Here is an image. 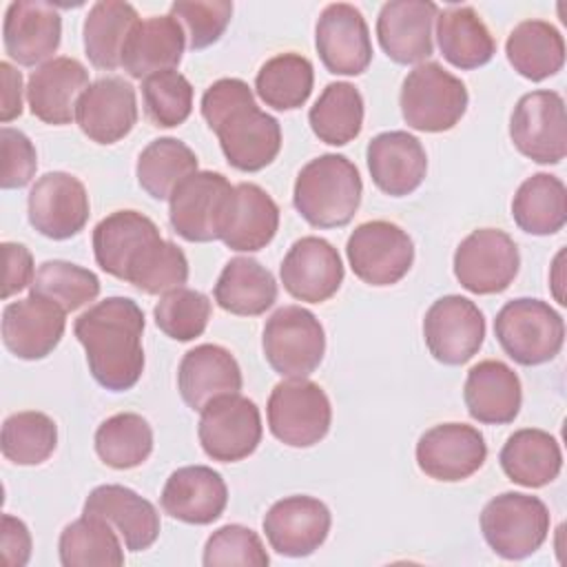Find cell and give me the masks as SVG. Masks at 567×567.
Segmentation results:
<instances>
[{
    "mask_svg": "<svg viewBox=\"0 0 567 567\" xmlns=\"http://www.w3.org/2000/svg\"><path fill=\"white\" fill-rule=\"evenodd\" d=\"M73 332L86 352L89 372L111 390H131L144 372V312L128 297H106L82 312Z\"/></svg>",
    "mask_w": 567,
    "mask_h": 567,
    "instance_id": "1",
    "label": "cell"
},
{
    "mask_svg": "<svg viewBox=\"0 0 567 567\" xmlns=\"http://www.w3.org/2000/svg\"><path fill=\"white\" fill-rule=\"evenodd\" d=\"M202 115L237 171L257 173L281 151L279 122L257 106L252 89L239 78L213 82L202 95Z\"/></svg>",
    "mask_w": 567,
    "mask_h": 567,
    "instance_id": "2",
    "label": "cell"
},
{
    "mask_svg": "<svg viewBox=\"0 0 567 567\" xmlns=\"http://www.w3.org/2000/svg\"><path fill=\"white\" fill-rule=\"evenodd\" d=\"M363 195L359 168L339 153L310 159L295 179L292 204L315 228H339L352 221Z\"/></svg>",
    "mask_w": 567,
    "mask_h": 567,
    "instance_id": "3",
    "label": "cell"
},
{
    "mask_svg": "<svg viewBox=\"0 0 567 567\" xmlns=\"http://www.w3.org/2000/svg\"><path fill=\"white\" fill-rule=\"evenodd\" d=\"M494 334L509 359L540 365L563 350L565 321L547 301L518 297L496 312Z\"/></svg>",
    "mask_w": 567,
    "mask_h": 567,
    "instance_id": "4",
    "label": "cell"
},
{
    "mask_svg": "<svg viewBox=\"0 0 567 567\" xmlns=\"http://www.w3.org/2000/svg\"><path fill=\"white\" fill-rule=\"evenodd\" d=\"M465 84L439 62L416 64L401 84V115L405 124L423 133L454 128L467 111Z\"/></svg>",
    "mask_w": 567,
    "mask_h": 567,
    "instance_id": "5",
    "label": "cell"
},
{
    "mask_svg": "<svg viewBox=\"0 0 567 567\" xmlns=\"http://www.w3.org/2000/svg\"><path fill=\"white\" fill-rule=\"evenodd\" d=\"M551 516L547 505L532 494L503 492L481 512L485 543L505 560H523L547 540Z\"/></svg>",
    "mask_w": 567,
    "mask_h": 567,
    "instance_id": "6",
    "label": "cell"
},
{
    "mask_svg": "<svg viewBox=\"0 0 567 567\" xmlns=\"http://www.w3.org/2000/svg\"><path fill=\"white\" fill-rule=\"evenodd\" d=\"M261 348L268 365L279 377L303 379L323 361L326 332L310 310L301 306H284L268 317Z\"/></svg>",
    "mask_w": 567,
    "mask_h": 567,
    "instance_id": "7",
    "label": "cell"
},
{
    "mask_svg": "<svg viewBox=\"0 0 567 567\" xmlns=\"http://www.w3.org/2000/svg\"><path fill=\"white\" fill-rule=\"evenodd\" d=\"M268 427L290 447H312L330 430L332 405L323 388L308 377L279 381L266 405Z\"/></svg>",
    "mask_w": 567,
    "mask_h": 567,
    "instance_id": "8",
    "label": "cell"
},
{
    "mask_svg": "<svg viewBox=\"0 0 567 567\" xmlns=\"http://www.w3.org/2000/svg\"><path fill=\"white\" fill-rule=\"evenodd\" d=\"M352 272L370 286L399 284L414 261L412 237L396 224L372 219L359 224L346 244Z\"/></svg>",
    "mask_w": 567,
    "mask_h": 567,
    "instance_id": "9",
    "label": "cell"
},
{
    "mask_svg": "<svg viewBox=\"0 0 567 567\" xmlns=\"http://www.w3.org/2000/svg\"><path fill=\"white\" fill-rule=\"evenodd\" d=\"M259 408L237 394H221L204 405L197 436L206 456L219 463H235L250 456L261 443Z\"/></svg>",
    "mask_w": 567,
    "mask_h": 567,
    "instance_id": "10",
    "label": "cell"
},
{
    "mask_svg": "<svg viewBox=\"0 0 567 567\" xmlns=\"http://www.w3.org/2000/svg\"><path fill=\"white\" fill-rule=\"evenodd\" d=\"M509 137L518 153L536 164H558L567 155L565 100L556 91L525 93L509 117Z\"/></svg>",
    "mask_w": 567,
    "mask_h": 567,
    "instance_id": "11",
    "label": "cell"
},
{
    "mask_svg": "<svg viewBox=\"0 0 567 567\" xmlns=\"http://www.w3.org/2000/svg\"><path fill=\"white\" fill-rule=\"evenodd\" d=\"M520 268L516 241L498 228L470 233L454 252V277L474 295H496L509 288Z\"/></svg>",
    "mask_w": 567,
    "mask_h": 567,
    "instance_id": "12",
    "label": "cell"
},
{
    "mask_svg": "<svg viewBox=\"0 0 567 567\" xmlns=\"http://www.w3.org/2000/svg\"><path fill=\"white\" fill-rule=\"evenodd\" d=\"M233 193L226 175L215 171H195L177 184L168 197V219L173 230L193 244L219 239V224Z\"/></svg>",
    "mask_w": 567,
    "mask_h": 567,
    "instance_id": "13",
    "label": "cell"
},
{
    "mask_svg": "<svg viewBox=\"0 0 567 567\" xmlns=\"http://www.w3.org/2000/svg\"><path fill=\"white\" fill-rule=\"evenodd\" d=\"M423 339L439 363L463 365L483 346L485 317L472 299L445 295L427 308Z\"/></svg>",
    "mask_w": 567,
    "mask_h": 567,
    "instance_id": "14",
    "label": "cell"
},
{
    "mask_svg": "<svg viewBox=\"0 0 567 567\" xmlns=\"http://www.w3.org/2000/svg\"><path fill=\"white\" fill-rule=\"evenodd\" d=\"M29 224L49 239H71L89 221V193L84 184L64 171L44 173L27 197Z\"/></svg>",
    "mask_w": 567,
    "mask_h": 567,
    "instance_id": "15",
    "label": "cell"
},
{
    "mask_svg": "<svg viewBox=\"0 0 567 567\" xmlns=\"http://www.w3.org/2000/svg\"><path fill=\"white\" fill-rule=\"evenodd\" d=\"M487 458V445L478 427L467 423H441L425 430L416 443L419 470L443 483L465 481Z\"/></svg>",
    "mask_w": 567,
    "mask_h": 567,
    "instance_id": "16",
    "label": "cell"
},
{
    "mask_svg": "<svg viewBox=\"0 0 567 567\" xmlns=\"http://www.w3.org/2000/svg\"><path fill=\"white\" fill-rule=\"evenodd\" d=\"M315 44L323 66L334 75H361L372 62L368 22L348 2H332L319 13Z\"/></svg>",
    "mask_w": 567,
    "mask_h": 567,
    "instance_id": "17",
    "label": "cell"
},
{
    "mask_svg": "<svg viewBox=\"0 0 567 567\" xmlns=\"http://www.w3.org/2000/svg\"><path fill=\"white\" fill-rule=\"evenodd\" d=\"M330 525L328 505L306 494L279 498L264 516V532L270 547L288 558L315 554L326 543Z\"/></svg>",
    "mask_w": 567,
    "mask_h": 567,
    "instance_id": "18",
    "label": "cell"
},
{
    "mask_svg": "<svg viewBox=\"0 0 567 567\" xmlns=\"http://www.w3.org/2000/svg\"><path fill=\"white\" fill-rule=\"evenodd\" d=\"M66 312L40 297L31 295L11 301L2 310V341L4 348L24 361L49 357L60 343L66 328Z\"/></svg>",
    "mask_w": 567,
    "mask_h": 567,
    "instance_id": "19",
    "label": "cell"
},
{
    "mask_svg": "<svg viewBox=\"0 0 567 567\" xmlns=\"http://www.w3.org/2000/svg\"><path fill=\"white\" fill-rule=\"evenodd\" d=\"M286 292L299 301H328L343 284V264L337 248L323 237L297 239L279 268Z\"/></svg>",
    "mask_w": 567,
    "mask_h": 567,
    "instance_id": "20",
    "label": "cell"
},
{
    "mask_svg": "<svg viewBox=\"0 0 567 567\" xmlns=\"http://www.w3.org/2000/svg\"><path fill=\"white\" fill-rule=\"evenodd\" d=\"M80 131L97 144H115L126 137L137 122V100L131 82L117 75L89 84L75 106Z\"/></svg>",
    "mask_w": 567,
    "mask_h": 567,
    "instance_id": "21",
    "label": "cell"
},
{
    "mask_svg": "<svg viewBox=\"0 0 567 567\" xmlns=\"http://www.w3.org/2000/svg\"><path fill=\"white\" fill-rule=\"evenodd\" d=\"M439 7L430 0H390L377 18L381 49L396 64H421L434 53L432 27Z\"/></svg>",
    "mask_w": 567,
    "mask_h": 567,
    "instance_id": "22",
    "label": "cell"
},
{
    "mask_svg": "<svg viewBox=\"0 0 567 567\" xmlns=\"http://www.w3.org/2000/svg\"><path fill=\"white\" fill-rule=\"evenodd\" d=\"M162 239L155 221L137 210H115L93 228V255L97 266L126 281L144 252Z\"/></svg>",
    "mask_w": 567,
    "mask_h": 567,
    "instance_id": "23",
    "label": "cell"
},
{
    "mask_svg": "<svg viewBox=\"0 0 567 567\" xmlns=\"http://www.w3.org/2000/svg\"><path fill=\"white\" fill-rule=\"evenodd\" d=\"M60 40L62 16L53 4L18 0L7 7L2 42L13 62L22 66L44 64L58 51Z\"/></svg>",
    "mask_w": 567,
    "mask_h": 567,
    "instance_id": "24",
    "label": "cell"
},
{
    "mask_svg": "<svg viewBox=\"0 0 567 567\" xmlns=\"http://www.w3.org/2000/svg\"><path fill=\"white\" fill-rule=\"evenodd\" d=\"M89 89V71L75 58H51L27 82L29 111L44 124L64 126L75 120L80 95Z\"/></svg>",
    "mask_w": 567,
    "mask_h": 567,
    "instance_id": "25",
    "label": "cell"
},
{
    "mask_svg": "<svg viewBox=\"0 0 567 567\" xmlns=\"http://www.w3.org/2000/svg\"><path fill=\"white\" fill-rule=\"evenodd\" d=\"M368 171L379 190L390 197L414 193L427 173V155L419 137L408 131L374 135L365 148Z\"/></svg>",
    "mask_w": 567,
    "mask_h": 567,
    "instance_id": "26",
    "label": "cell"
},
{
    "mask_svg": "<svg viewBox=\"0 0 567 567\" xmlns=\"http://www.w3.org/2000/svg\"><path fill=\"white\" fill-rule=\"evenodd\" d=\"M279 228L277 202L257 184L241 182L228 195L219 239L237 252H255L266 248Z\"/></svg>",
    "mask_w": 567,
    "mask_h": 567,
    "instance_id": "27",
    "label": "cell"
},
{
    "mask_svg": "<svg viewBox=\"0 0 567 567\" xmlns=\"http://www.w3.org/2000/svg\"><path fill=\"white\" fill-rule=\"evenodd\" d=\"M228 503V487L219 472L208 465H186L175 470L162 489L164 514L188 525H210Z\"/></svg>",
    "mask_w": 567,
    "mask_h": 567,
    "instance_id": "28",
    "label": "cell"
},
{
    "mask_svg": "<svg viewBox=\"0 0 567 567\" xmlns=\"http://www.w3.org/2000/svg\"><path fill=\"white\" fill-rule=\"evenodd\" d=\"M82 514L109 520L122 536L128 551L148 549L159 536V514L155 505L126 485L106 483L95 487L86 496Z\"/></svg>",
    "mask_w": 567,
    "mask_h": 567,
    "instance_id": "29",
    "label": "cell"
},
{
    "mask_svg": "<svg viewBox=\"0 0 567 567\" xmlns=\"http://www.w3.org/2000/svg\"><path fill=\"white\" fill-rule=\"evenodd\" d=\"M241 383L237 359L215 343L195 346L182 357L177 368V390L184 403L197 412L221 394H237Z\"/></svg>",
    "mask_w": 567,
    "mask_h": 567,
    "instance_id": "30",
    "label": "cell"
},
{
    "mask_svg": "<svg viewBox=\"0 0 567 567\" xmlns=\"http://www.w3.org/2000/svg\"><path fill=\"white\" fill-rule=\"evenodd\" d=\"M463 401L470 416L487 425H505L518 416L523 388L518 374L498 359H485L470 368Z\"/></svg>",
    "mask_w": 567,
    "mask_h": 567,
    "instance_id": "31",
    "label": "cell"
},
{
    "mask_svg": "<svg viewBox=\"0 0 567 567\" xmlns=\"http://www.w3.org/2000/svg\"><path fill=\"white\" fill-rule=\"evenodd\" d=\"M184 47L186 33L171 13L140 20L124 44L122 69L135 80L173 71L182 60Z\"/></svg>",
    "mask_w": 567,
    "mask_h": 567,
    "instance_id": "32",
    "label": "cell"
},
{
    "mask_svg": "<svg viewBox=\"0 0 567 567\" xmlns=\"http://www.w3.org/2000/svg\"><path fill=\"white\" fill-rule=\"evenodd\" d=\"M436 42L443 58L463 71L487 64L496 53V40L467 4H454L436 16Z\"/></svg>",
    "mask_w": 567,
    "mask_h": 567,
    "instance_id": "33",
    "label": "cell"
},
{
    "mask_svg": "<svg viewBox=\"0 0 567 567\" xmlns=\"http://www.w3.org/2000/svg\"><path fill=\"white\" fill-rule=\"evenodd\" d=\"M498 461L512 483L523 487H543L560 474L563 452L549 432L523 427L509 434Z\"/></svg>",
    "mask_w": 567,
    "mask_h": 567,
    "instance_id": "34",
    "label": "cell"
},
{
    "mask_svg": "<svg viewBox=\"0 0 567 567\" xmlns=\"http://www.w3.org/2000/svg\"><path fill=\"white\" fill-rule=\"evenodd\" d=\"M217 306L230 315L259 317L277 301L272 272L252 257H233L213 288Z\"/></svg>",
    "mask_w": 567,
    "mask_h": 567,
    "instance_id": "35",
    "label": "cell"
},
{
    "mask_svg": "<svg viewBox=\"0 0 567 567\" xmlns=\"http://www.w3.org/2000/svg\"><path fill=\"white\" fill-rule=\"evenodd\" d=\"M505 53L514 71L532 82L556 75L565 64V40L547 20L518 22L505 42Z\"/></svg>",
    "mask_w": 567,
    "mask_h": 567,
    "instance_id": "36",
    "label": "cell"
},
{
    "mask_svg": "<svg viewBox=\"0 0 567 567\" xmlns=\"http://www.w3.org/2000/svg\"><path fill=\"white\" fill-rule=\"evenodd\" d=\"M140 22L133 4L120 0L95 2L84 18V51L93 66L115 71L122 66L124 44Z\"/></svg>",
    "mask_w": 567,
    "mask_h": 567,
    "instance_id": "37",
    "label": "cell"
},
{
    "mask_svg": "<svg viewBox=\"0 0 567 567\" xmlns=\"http://www.w3.org/2000/svg\"><path fill=\"white\" fill-rule=\"evenodd\" d=\"M512 217L529 235L558 233L567 221V188L563 179L549 173L527 177L512 199Z\"/></svg>",
    "mask_w": 567,
    "mask_h": 567,
    "instance_id": "38",
    "label": "cell"
},
{
    "mask_svg": "<svg viewBox=\"0 0 567 567\" xmlns=\"http://www.w3.org/2000/svg\"><path fill=\"white\" fill-rule=\"evenodd\" d=\"M60 563L64 567H120L124 551L113 525L102 516L82 514L69 523L58 543Z\"/></svg>",
    "mask_w": 567,
    "mask_h": 567,
    "instance_id": "39",
    "label": "cell"
},
{
    "mask_svg": "<svg viewBox=\"0 0 567 567\" xmlns=\"http://www.w3.org/2000/svg\"><path fill=\"white\" fill-rule=\"evenodd\" d=\"M312 133L330 146L352 142L363 126V97L350 82H330L308 111Z\"/></svg>",
    "mask_w": 567,
    "mask_h": 567,
    "instance_id": "40",
    "label": "cell"
},
{
    "mask_svg": "<svg viewBox=\"0 0 567 567\" xmlns=\"http://www.w3.org/2000/svg\"><path fill=\"white\" fill-rule=\"evenodd\" d=\"M312 62L295 51L266 60L255 78L257 95L275 111H295L303 106L312 93Z\"/></svg>",
    "mask_w": 567,
    "mask_h": 567,
    "instance_id": "41",
    "label": "cell"
},
{
    "mask_svg": "<svg viewBox=\"0 0 567 567\" xmlns=\"http://www.w3.org/2000/svg\"><path fill=\"white\" fill-rule=\"evenodd\" d=\"M197 171V155L177 137L153 140L137 157V184L153 199H168L182 179Z\"/></svg>",
    "mask_w": 567,
    "mask_h": 567,
    "instance_id": "42",
    "label": "cell"
},
{
    "mask_svg": "<svg viewBox=\"0 0 567 567\" xmlns=\"http://www.w3.org/2000/svg\"><path fill=\"white\" fill-rule=\"evenodd\" d=\"M95 452L113 470H133L151 456L153 430L142 414H113L95 430Z\"/></svg>",
    "mask_w": 567,
    "mask_h": 567,
    "instance_id": "43",
    "label": "cell"
},
{
    "mask_svg": "<svg viewBox=\"0 0 567 567\" xmlns=\"http://www.w3.org/2000/svg\"><path fill=\"white\" fill-rule=\"evenodd\" d=\"M58 445L55 421L35 410L16 412L4 419L0 434L2 456L16 465H40Z\"/></svg>",
    "mask_w": 567,
    "mask_h": 567,
    "instance_id": "44",
    "label": "cell"
},
{
    "mask_svg": "<svg viewBox=\"0 0 567 567\" xmlns=\"http://www.w3.org/2000/svg\"><path fill=\"white\" fill-rule=\"evenodd\" d=\"M31 295H40L58 303L64 312H73L100 295V279L93 270L62 261L49 259L35 270Z\"/></svg>",
    "mask_w": 567,
    "mask_h": 567,
    "instance_id": "45",
    "label": "cell"
},
{
    "mask_svg": "<svg viewBox=\"0 0 567 567\" xmlns=\"http://www.w3.org/2000/svg\"><path fill=\"white\" fill-rule=\"evenodd\" d=\"M146 117L159 128H173L188 120L193 111V84L179 71H162L142 80Z\"/></svg>",
    "mask_w": 567,
    "mask_h": 567,
    "instance_id": "46",
    "label": "cell"
},
{
    "mask_svg": "<svg viewBox=\"0 0 567 567\" xmlns=\"http://www.w3.org/2000/svg\"><path fill=\"white\" fill-rule=\"evenodd\" d=\"M213 306L210 299L193 288H175L153 308L155 326L175 341H193L204 334Z\"/></svg>",
    "mask_w": 567,
    "mask_h": 567,
    "instance_id": "47",
    "label": "cell"
},
{
    "mask_svg": "<svg viewBox=\"0 0 567 567\" xmlns=\"http://www.w3.org/2000/svg\"><path fill=\"white\" fill-rule=\"evenodd\" d=\"M186 279L188 259L184 250L162 237L131 272L128 284L146 295H166L175 288H182Z\"/></svg>",
    "mask_w": 567,
    "mask_h": 567,
    "instance_id": "48",
    "label": "cell"
},
{
    "mask_svg": "<svg viewBox=\"0 0 567 567\" xmlns=\"http://www.w3.org/2000/svg\"><path fill=\"white\" fill-rule=\"evenodd\" d=\"M202 563L206 567H224V565H248V567H266L270 556L261 543V538L239 523H228L215 529L206 545Z\"/></svg>",
    "mask_w": 567,
    "mask_h": 567,
    "instance_id": "49",
    "label": "cell"
},
{
    "mask_svg": "<svg viewBox=\"0 0 567 567\" xmlns=\"http://www.w3.org/2000/svg\"><path fill=\"white\" fill-rule=\"evenodd\" d=\"M171 16L182 24L193 51L215 44L230 24L233 2L228 0H179L171 4Z\"/></svg>",
    "mask_w": 567,
    "mask_h": 567,
    "instance_id": "50",
    "label": "cell"
},
{
    "mask_svg": "<svg viewBox=\"0 0 567 567\" xmlns=\"http://www.w3.org/2000/svg\"><path fill=\"white\" fill-rule=\"evenodd\" d=\"M0 146H2L0 186L4 190L27 186L33 179L35 168H38L33 142L22 131L2 126L0 128Z\"/></svg>",
    "mask_w": 567,
    "mask_h": 567,
    "instance_id": "51",
    "label": "cell"
},
{
    "mask_svg": "<svg viewBox=\"0 0 567 567\" xmlns=\"http://www.w3.org/2000/svg\"><path fill=\"white\" fill-rule=\"evenodd\" d=\"M2 255H4V286H2V299L13 297L16 292L24 290L27 286L33 284L35 268H33V257L31 250L24 244L16 241H4L2 244Z\"/></svg>",
    "mask_w": 567,
    "mask_h": 567,
    "instance_id": "52",
    "label": "cell"
},
{
    "mask_svg": "<svg viewBox=\"0 0 567 567\" xmlns=\"http://www.w3.org/2000/svg\"><path fill=\"white\" fill-rule=\"evenodd\" d=\"M0 556H2V565L7 567H22L29 563V556H31L29 527L11 514H2Z\"/></svg>",
    "mask_w": 567,
    "mask_h": 567,
    "instance_id": "53",
    "label": "cell"
},
{
    "mask_svg": "<svg viewBox=\"0 0 567 567\" xmlns=\"http://www.w3.org/2000/svg\"><path fill=\"white\" fill-rule=\"evenodd\" d=\"M2 75V124L20 117L22 113V73L13 69L9 62H0Z\"/></svg>",
    "mask_w": 567,
    "mask_h": 567,
    "instance_id": "54",
    "label": "cell"
}]
</instances>
